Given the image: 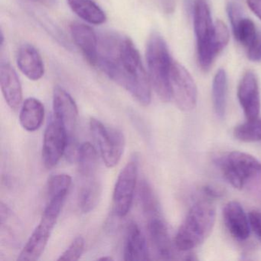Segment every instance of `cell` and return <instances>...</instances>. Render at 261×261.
Here are the masks:
<instances>
[{
	"mask_svg": "<svg viewBox=\"0 0 261 261\" xmlns=\"http://www.w3.org/2000/svg\"><path fill=\"white\" fill-rule=\"evenodd\" d=\"M97 65L141 105L151 102V82L140 53L129 38L107 33L98 38Z\"/></svg>",
	"mask_w": 261,
	"mask_h": 261,
	"instance_id": "obj_1",
	"label": "cell"
},
{
	"mask_svg": "<svg viewBox=\"0 0 261 261\" xmlns=\"http://www.w3.org/2000/svg\"><path fill=\"white\" fill-rule=\"evenodd\" d=\"M216 210L208 201L195 203L188 212L175 238L177 250L189 251L210 236L215 226Z\"/></svg>",
	"mask_w": 261,
	"mask_h": 261,
	"instance_id": "obj_2",
	"label": "cell"
},
{
	"mask_svg": "<svg viewBox=\"0 0 261 261\" xmlns=\"http://www.w3.org/2000/svg\"><path fill=\"white\" fill-rule=\"evenodd\" d=\"M146 58L151 85L163 101H169L172 99L170 71L172 60L166 42L159 33H152L149 36Z\"/></svg>",
	"mask_w": 261,
	"mask_h": 261,
	"instance_id": "obj_3",
	"label": "cell"
},
{
	"mask_svg": "<svg viewBox=\"0 0 261 261\" xmlns=\"http://www.w3.org/2000/svg\"><path fill=\"white\" fill-rule=\"evenodd\" d=\"M65 199V197L62 196L48 200L39 225L27 241L17 260L36 261L42 256L60 215Z\"/></svg>",
	"mask_w": 261,
	"mask_h": 261,
	"instance_id": "obj_4",
	"label": "cell"
},
{
	"mask_svg": "<svg viewBox=\"0 0 261 261\" xmlns=\"http://www.w3.org/2000/svg\"><path fill=\"white\" fill-rule=\"evenodd\" d=\"M218 164L225 179L237 189L261 175V163L253 155L241 151L228 152L218 159Z\"/></svg>",
	"mask_w": 261,
	"mask_h": 261,
	"instance_id": "obj_5",
	"label": "cell"
},
{
	"mask_svg": "<svg viewBox=\"0 0 261 261\" xmlns=\"http://www.w3.org/2000/svg\"><path fill=\"white\" fill-rule=\"evenodd\" d=\"M193 23L197 41L198 63L203 71H207L215 59L212 50L214 25L210 7L207 0H195Z\"/></svg>",
	"mask_w": 261,
	"mask_h": 261,
	"instance_id": "obj_6",
	"label": "cell"
},
{
	"mask_svg": "<svg viewBox=\"0 0 261 261\" xmlns=\"http://www.w3.org/2000/svg\"><path fill=\"white\" fill-rule=\"evenodd\" d=\"M91 134L97 143L100 155L108 168L118 164L125 147V137L121 131L107 127L97 119L90 121Z\"/></svg>",
	"mask_w": 261,
	"mask_h": 261,
	"instance_id": "obj_7",
	"label": "cell"
},
{
	"mask_svg": "<svg viewBox=\"0 0 261 261\" xmlns=\"http://www.w3.org/2000/svg\"><path fill=\"white\" fill-rule=\"evenodd\" d=\"M172 98L178 109L184 112L193 111L198 101V90L195 81L184 66L172 61L170 71Z\"/></svg>",
	"mask_w": 261,
	"mask_h": 261,
	"instance_id": "obj_8",
	"label": "cell"
},
{
	"mask_svg": "<svg viewBox=\"0 0 261 261\" xmlns=\"http://www.w3.org/2000/svg\"><path fill=\"white\" fill-rule=\"evenodd\" d=\"M138 175V161L131 160L117 177L113 195V212L116 217L124 218L130 210Z\"/></svg>",
	"mask_w": 261,
	"mask_h": 261,
	"instance_id": "obj_9",
	"label": "cell"
},
{
	"mask_svg": "<svg viewBox=\"0 0 261 261\" xmlns=\"http://www.w3.org/2000/svg\"><path fill=\"white\" fill-rule=\"evenodd\" d=\"M68 135L60 120L54 117L44 134L42 161L47 169L54 168L66 151Z\"/></svg>",
	"mask_w": 261,
	"mask_h": 261,
	"instance_id": "obj_10",
	"label": "cell"
},
{
	"mask_svg": "<svg viewBox=\"0 0 261 261\" xmlns=\"http://www.w3.org/2000/svg\"><path fill=\"white\" fill-rule=\"evenodd\" d=\"M238 97L247 120L259 117L260 94L257 77L253 71H247L243 75L238 86Z\"/></svg>",
	"mask_w": 261,
	"mask_h": 261,
	"instance_id": "obj_11",
	"label": "cell"
},
{
	"mask_svg": "<svg viewBox=\"0 0 261 261\" xmlns=\"http://www.w3.org/2000/svg\"><path fill=\"white\" fill-rule=\"evenodd\" d=\"M54 117L62 122L71 141L77 125L79 110L74 99L63 88L56 87L53 93Z\"/></svg>",
	"mask_w": 261,
	"mask_h": 261,
	"instance_id": "obj_12",
	"label": "cell"
},
{
	"mask_svg": "<svg viewBox=\"0 0 261 261\" xmlns=\"http://www.w3.org/2000/svg\"><path fill=\"white\" fill-rule=\"evenodd\" d=\"M223 219L227 230L238 241L248 239L250 225L248 216L238 201L227 202L223 209Z\"/></svg>",
	"mask_w": 261,
	"mask_h": 261,
	"instance_id": "obj_13",
	"label": "cell"
},
{
	"mask_svg": "<svg viewBox=\"0 0 261 261\" xmlns=\"http://www.w3.org/2000/svg\"><path fill=\"white\" fill-rule=\"evenodd\" d=\"M71 37L90 65L96 66L98 54V37L92 28L74 22L70 25Z\"/></svg>",
	"mask_w": 261,
	"mask_h": 261,
	"instance_id": "obj_14",
	"label": "cell"
},
{
	"mask_svg": "<svg viewBox=\"0 0 261 261\" xmlns=\"http://www.w3.org/2000/svg\"><path fill=\"white\" fill-rule=\"evenodd\" d=\"M0 85L7 105L16 111L22 103V85L16 71L7 62L0 65Z\"/></svg>",
	"mask_w": 261,
	"mask_h": 261,
	"instance_id": "obj_15",
	"label": "cell"
},
{
	"mask_svg": "<svg viewBox=\"0 0 261 261\" xmlns=\"http://www.w3.org/2000/svg\"><path fill=\"white\" fill-rule=\"evenodd\" d=\"M17 65L21 72L30 80L38 81L45 73L43 60L38 50L33 45H22L17 54Z\"/></svg>",
	"mask_w": 261,
	"mask_h": 261,
	"instance_id": "obj_16",
	"label": "cell"
},
{
	"mask_svg": "<svg viewBox=\"0 0 261 261\" xmlns=\"http://www.w3.org/2000/svg\"><path fill=\"white\" fill-rule=\"evenodd\" d=\"M123 256V259L126 261H144L149 259L146 238L135 222H131L128 225Z\"/></svg>",
	"mask_w": 261,
	"mask_h": 261,
	"instance_id": "obj_17",
	"label": "cell"
},
{
	"mask_svg": "<svg viewBox=\"0 0 261 261\" xmlns=\"http://www.w3.org/2000/svg\"><path fill=\"white\" fill-rule=\"evenodd\" d=\"M148 230L157 254L161 259H172V244L167 227L163 220L160 219L159 216L149 218L148 221Z\"/></svg>",
	"mask_w": 261,
	"mask_h": 261,
	"instance_id": "obj_18",
	"label": "cell"
},
{
	"mask_svg": "<svg viewBox=\"0 0 261 261\" xmlns=\"http://www.w3.org/2000/svg\"><path fill=\"white\" fill-rule=\"evenodd\" d=\"M45 117V108L42 102L34 97L24 101L19 114L21 126L28 132H35L42 126Z\"/></svg>",
	"mask_w": 261,
	"mask_h": 261,
	"instance_id": "obj_19",
	"label": "cell"
},
{
	"mask_svg": "<svg viewBox=\"0 0 261 261\" xmlns=\"http://www.w3.org/2000/svg\"><path fill=\"white\" fill-rule=\"evenodd\" d=\"M67 2L71 10L88 23L98 25L106 22V14L94 0H67Z\"/></svg>",
	"mask_w": 261,
	"mask_h": 261,
	"instance_id": "obj_20",
	"label": "cell"
},
{
	"mask_svg": "<svg viewBox=\"0 0 261 261\" xmlns=\"http://www.w3.org/2000/svg\"><path fill=\"white\" fill-rule=\"evenodd\" d=\"M79 170L81 175L86 179L94 178L97 169V152L89 142L81 144L77 148V155Z\"/></svg>",
	"mask_w": 261,
	"mask_h": 261,
	"instance_id": "obj_21",
	"label": "cell"
},
{
	"mask_svg": "<svg viewBox=\"0 0 261 261\" xmlns=\"http://www.w3.org/2000/svg\"><path fill=\"white\" fill-rule=\"evenodd\" d=\"M227 94V73L224 69H219L215 74L212 83V102L215 114L221 119L225 114Z\"/></svg>",
	"mask_w": 261,
	"mask_h": 261,
	"instance_id": "obj_22",
	"label": "cell"
},
{
	"mask_svg": "<svg viewBox=\"0 0 261 261\" xmlns=\"http://www.w3.org/2000/svg\"><path fill=\"white\" fill-rule=\"evenodd\" d=\"M101 195V186L95 178H89L79 192V204L84 213L94 210Z\"/></svg>",
	"mask_w": 261,
	"mask_h": 261,
	"instance_id": "obj_23",
	"label": "cell"
},
{
	"mask_svg": "<svg viewBox=\"0 0 261 261\" xmlns=\"http://www.w3.org/2000/svg\"><path fill=\"white\" fill-rule=\"evenodd\" d=\"M233 137L244 143L261 141V119L247 120L233 129Z\"/></svg>",
	"mask_w": 261,
	"mask_h": 261,
	"instance_id": "obj_24",
	"label": "cell"
},
{
	"mask_svg": "<svg viewBox=\"0 0 261 261\" xmlns=\"http://www.w3.org/2000/svg\"><path fill=\"white\" fill-rule=\"evenodd\" d=\"M139 198L143 213L148 218L159 216V203L151 186L147 181H140Z\"/></svg>",
	"mask_w": 261,
	"mask_h": 261,
	"instance_id": "obj_25",
	"label": "cell"
},
{
	"mask_svg": "<svg viewBox=\"0 0 261 261\" xmlns=\"http://www.w3.org/2000/svg\"><path fill=\"white\" fill-rule=\"evenodd\" d=\"M231 27L235 39L246 48L253 42L257 36L258 31L254 22L244 16L238 23Z\"/></svg>",
	"mask_w": 261,
	"mask_h": 261,
	"instance_id": "obj_26",
	"label": "cell"
},
{
	"mask_svg": "<svg viewBox=\"0 0 261 261\" xmlns=\"http://www.w3.org/2000/svg\"><path fill=\"white\" fill-rule=\"evenodd\" d=\"M71 181V177L67 174H58L50 177L47 184L48 200L56 197H66Z\"/></svg>",
	"mask_w": 261,
	"mask_h": 261,
	"instance_id": "obj_27",
	"label": "cell"
},
{
	"mask_svg": "<svg viewBox=\"0 0 261 261\" xmlns=\"http://www.w3.org/2000/svg\"><path fill=\"white\" fill-rule=\"evenodd\" d=\"M230 39V33L227 25L221 20L215 22L212 39V50L216 58L227 46Z\"/></svg>",
	"mask_w": 261,
	"mask_h": 261,
	"instance_id": "obj_28",
	"label": "cell"
},
{
	"mask_svg": "<svg viewBox=\"0 0 261 261\" xmlns=\"http://www.w3.org/2000/svg\"><path fill=\"white\" fill-rule=\"evenodd\" d=\"M84 248H85V240L82 236L77 237L68 249L59 256L58 260H79L83 253Z\"/></svg>",
	"mask_w": 261,
	"mask_h": 261,
	"instance_id": "obj_29",
	"label": "cell"
},
{
	"mask_svg": "<svg viewBox=\"0 0 261 261\" xmlns=\"http://www.w3.org/2000/svg\"><path fill=\"white\" fill-rule=\"evenodd\" d=\"M247 58L253 62H261V33L258 32L257 36L247 48Z\"/></svg>",
	"mask_w": 261,
	"mask_h": 261,
	"instance_id": "obj_30",
	"label": "cell"
},
{
	"mask_svg": "<svg viewBox=\"0 0 261 261\" xmlns=\"http://www.w3.org/2000/svg\"><path fill=\"white\" fill-rule=\"evenodd\" d=\"M227 13L231 27L238 23L244 17L243 9L241 8L239 4H235V3H229L227 4Z\"/></svg>",
	"mask_w": 261,
	"mask_h": 261,
	"instance_id": "obj_31",
	"label": "cell"
},
{
	"mask_svg": "<svg viewBox=\"0 0 261 261\" xmlns=\"http://www.w3.org/2000/svg\"><path fill=\"white\" fill-rule=\"evenodd\" d=\"M248 218L250 228L253 230L261 242V212L256 210L251 211L249 213Z\"/></svg>",
	"mask_w": 261,
	"mask_h": 261,
	"instance_id": "obj_32",
	"label": "cell"
},
{
	"mask_svg": "<svg viewBox=\"0 0 261 261\" xmlns=\"http://www.w3.org/2000/svg\"><path fill=\"white\" fill-rule=\"evenodd\" d=\"M178 0H153L154 4L165 14H172L176 8Z\"/></svg>",
	"mask_w": 261,
	"mask_h": 261,
	"instance_id": "obj_33",
	"label": "cell"
},
{
	"mask_svg": "<svg viewBox=\"0 0 261 261\" xmlns=\"http://www.w3.org/2000/svg\"><path fill=\"white\" fill-rule=\"evenodd\" d=\"M247 2L250 10L261 20V0H247Z\"/></svg>",
	"mask_w": 261,
	"mask_h": 261,
	"instance_id": "obj_34",
	"label": "cell"
},
{
	"mask_svg": "<svg viewBox=\"0 0 261 261\" xmlns=\"http://www.w3.org/2000/svg\"><path fill=\"white\" fill-rule=\"evenodd\" d=\"M203 192L207 195L209 198H218L221 196V192L217 190L215 188L212 187V186H204L203 188Z\"/></svg>",
	"mask_w": 261,
	"mask_h": 261,
	"instance_id": "obj_35",
	"label": "cell"
},
{
	"mask_svg": "<svg viewBox=\"0 0 261 261\" xmlns=\"http://www.w3.org/2000/svg\"><path fill=\"white\" fill-rule=\"evenodd\" d=\"M98 260H113V258L111 256H103V257L99 258Z\"/></svg>",
	"mask_w": 261,
	"mask_h": 261,
	"instance_id": "obj_36",
	"label": "cell"
},
{
	"mask_svg": "<svg viewBox=\"0 0 261 261\" xmlns=\"http://www.w3.org/2000/svg\"><path fill=\"white\" fill-rule=\"evenodd\" d=\"M38 1H48V0H38Z\"/></svg>",
	"mask_w": 261,
	"mask_h": 261,
	"instance_id": "obj_37",
	"label": "cell"
}]
</instances>
